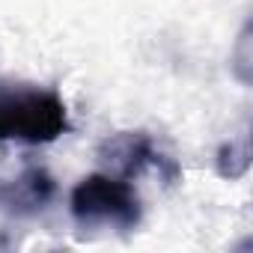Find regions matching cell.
Instances as JSON below:
<instances>
[{
    "label": "cell",
    "instance_id": "cell-1",
    "mask_svg": "<svg viewBox=\"0 0 253 253\" xmlns=\"http://www.w3.org/2000/svg\"><path fill=\"white\" fill-rule=\"evenodd\" d=\"M69 131L66 101L54 89H0V143H54Z\"/></svg>",
    "mask_w": 253,
    "mask_h": 253
},
{
    "label": "cell",
    "instance_id": "cell-2",
    "mask_svg": "<svg viewBox=\"0 0 253 253\" xmlns=\"http://www.w3.org/2000/svg\"><path fill=\"white\" fill-rule=\"evenodd\" d=\"M69 211L81 226H116L134 229L143 217L140 197L131 182L110 173H92L81 179L69 194Z\"/></svg>",
    "mask_w": 253,
    "mask_h": 253
},
{
    "label": "cell",
    "instance_id": "cell-3",
    "mask_svg": "<svg viewBox=\"0 0 253 253\" xmlns=\"http://www.w3.org/2000/svg\"><path fill=\"white\" fill-rule=\"evenodd\" d=\"M98 161H101L104 173H110L116 179H125V182L137 179L149 167L161 170L164 179H170V182L179 176V167L155 149V143L146 131H116V134H110L98 146Z\"/></svg>",
    "mask_w": 253,
    "mask_h": 253
},
{
    "label": "cell",
    "instance_id": "cell-4",
    "mask_svg": "<svg viewBox=\"0 0 253 253\" xmlns=\"http://www.w3.org/2000/svg\"><path fill=\"white\" fill-rule=\"evenodd\" d=\"M57 194V182L45 167H24L18 176L0 182V209L15 217H30L48 209Z\"/></svg>",
    "mask_w": 253,
    "mask_h": 253
},
{
    "label": "cell",
    "instance_id": "cell-5",
    "mask_svg": "<svg viewBox=\"0 0 253 253\" xmlns=\"http://www.w3.org/2000/svg\"><path fill=\"white\" fill-rule=\"evenodd\" d=\"M214 167H217V176L220 179H241L250 167V137L247 134H238L232 140H226L220 149H217V158H214Z\"/></svg>",
    "mask_w": 253,
    "mask_h": 253
},
{
    "label": "cell",
    "instance_id": "cell-6",
    "mask_svg": "<svg viewBox=\"0 0 253 253\" xmlns=\"http://www.w3.org/2000/svg\"><path fill=\"white\" fill-rule=\"evenodd\" d=\"M253 27H250V21H244V27H241V33H238V39H235V48H232V54H229V60H232V72H235V78L247 86L250 81H253Z\"/></svg>",
    "mask_w": 253,
    "mask_h": 253
}]
</instances>
